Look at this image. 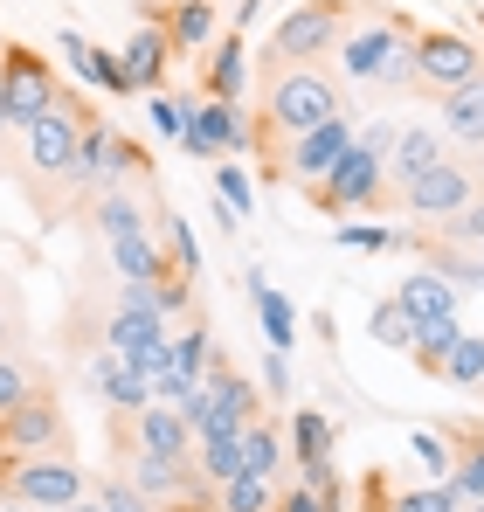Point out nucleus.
<instances>
[{
  "instance_id": "nucleus-1",
  "label": "nucleus",
  "mask_w": 484,
  "mask_h": 512,
  "mask_svg": "<svg viewBox=\"0 0 484 512\" xmlns=\"http://www.w3.org/2000/svg\"><path fill=\"white\" fill-rule=\"evenodd\" d=\"M339 77L367 90H415V35L388 14H367V21H346L339 28Z\"/></svg>"
},
{
  "instance_id": "nucleus-2",
  "label": "nucleus",
  "mask_w": 484,
  "mask_h": 512,
  "mask_svg": "<svg viewBox=\"0 0 484 512\" xmlns=\"http://www.w3.org/2000/svg\"><path fill=\"white\" fill-rule=\"evenodd\" d=\"M263 111H270V125L284 139H298V132H319L325 118H339L346 97H339V84L325 77L319 63H284L270 77V90H263Z\"/></svg>"
},
{
  "instance_id": "nucleus-3",
  "label": "nucleus",
  "mask_w": 484,
  "mask_h": 512,
  "mask_svg": "<svg viewBox=\"0 0 484 512\" xmlns=\"http://www.w3.org/2000/svg\"><path fill=\"white\" fill-rule=\"evenodd\" d=\"M63 450H70V429H63V409L42 388L0 416V457L21 464V457H63Z\"/></svg>"
},
{
  "instance_id": "nucleus-4",
  "label": "nucleus",
  "mask_w": 484,
  "mask_h": 512,
  "mask_svg": "<svg viewBox=\"0 0 484 512\" xmlns=\"http://www.w3.org/2000/svg\"><path fill=\"white\" fill-rule=\"evenodd\" d=\"M484 70V56H478V42L471 35H457V28H422L415 35V90H457V84H471Z\"/></svg>"
},
{
  "instance_id": "nucleus-5",
  "label": "nucleus",
  "mask_w": 484,
  "mask_h": 512,
  "mask_svg": "<svg viewBox=\"0 0 484 512\" xmlns=\"http://www.w3.org/2000/svg\"><path fill=\"white\" fill-rule=\"evenodd\" d=\"M56 97H63V90H56V77H49V63H42V56L0 49V132H7V125H28V118H42Z\"/></svg>"
},
{
  "instance_id": "nucleus-6",
  "label": "nucleus",
  "mask_w": 484,
  "mask_h": 512,
  "mask_svg": "<svg viewBox=\"0 0 484 512\" xmlns=\"http://www.w3.org/2000/svg\"><path fill=\"white\" fill-rule=\"evenodd\" d=\"M339 28H346V7L339 0H305L298 14H284V28H277V70L284 63H319L339 49Z\"/></svg>"
},
{
  "instance_id": "nucleus-7",
  "label": "nucleus",
  "mask_w": 484,
  "mask_h": 512,
  "mask_svg": "<svg viewBox=\"0 0 484 512\" xmlns=\"http://www.w3.org/2000/svg\"><path fill=\"white\" fill-rule=\"evenodd\" d=\"M471 194H478V180L464 160H436L429 173H415L408 187H395V201H402L408 215H422V222H450L457 208H471Z\"/></svg>"
},
{
  "instance_id": "nucleus-8",
  "label": "nucleus",
  "mask_w": 484,
  "mask_h": 512,
  "mask_svg": "<svg viewBox=\"0 0 484 512\" xmlns=\"http://www.w3.org/2000/svg\"><path fill=\"white\" fill-rule=\"evenodd\" d=\"M21 139H28V167L35 173H70V153H77V139H83L77 97H56L42 118L21 125Z\"/></svg>"
},
{
  "instance_id": "nucleus-9",
  "label": "nucleus",
  "mask_w": 484,
  "mask_h": 512,
  "mask_svg": "<svg viewBox=\"0 0 484 512\" xmlns=\"http://www.w3.org/2000/svg\"><path fill=\"white\" fill-rule=\"evenodd\" d=\"M7 499H21V506H70L83 499V471L70 457H21L14 471H7Z\"/></svg>"
},
{
  "instance_id": "nucleus-10",
  "label": "nucleus",
  "mask_w": 484,
  "mask_h": 512,
  "mask_svg": "<svg viewBox=\"0 0 484 512\" xmlns=\"http://www.w3.org/2000/svg\"><path fill=\"white\" fill-rule=\"evenodd\" d=\"M319 201L325 208H374V201H388V167L374 160V153H360V146H346L332 173L319 180Z\"/></svg>"
},
{
  "instance_id": "nucleus-11",
  "label": "nucleus",
  "mask_w": 484,
  "mask_h": 512,
  "mask_svg": "<svg viewBox=\"0 0 484 512\" xmlns=\"http://www.w3.org/2000/svg\"><path fill=\"white\" fill-rule=\"evenodd\" d=\"M346 146H353V118L339 111V118H325L319 132H298V139H291V153H284V173L312 187V180H325V173H332V160H339Z\"/></svg>"
},
{
  "instance_id": "nucleus-12",
  "label": "nucleus",
  "mask_w": 484,
  "mask_h": 512,
  "mask_svg": "<svg viewBox=\"0 0 484 512\" xmlns=\"http://www.w3.org/2000/svg\"><path fill=\"white\" fill-rule=\"evenodd\" d=\"M90 381H97V395H104V402H111L118 416H139V409L153 402V374H146L139 360L111 353V346H104V353L90 360Z\"/></svg>"
},
{
  "instance_id": "nucleus-13",
  "label": "nucleus",
  "mask_w": 484,
  "mask_h": 512,
  "mask_svg": "<svg viewBox=\"0 0 484 512\" xmlns=\"http://www.w3.org/2000/svg\"><path fill=\"white\" fill-rule=\"evenodd\" d=\"M166 319L160 312H111V326H104V346L111 353H125V360H139L146 374H160V360H166Z\"/></svg>"
},
{
  "instance_id": "nucleus-14",
  "label": "nucleus",
  "mask_w": 484,
  "mask_h": 512,
  "mask_svg": "<svg viewBox=\"0 0 484 512\" xmlns=\"http://www.w3.org/2000/svg\"><path fill=\"white\" fill-rule=\"evenodd\" d=\"M436 132L457 139L464 153H484V70L471 77V84H457V90L436 97Z\"/></svg>"
},
{
  "instance_id": "nucleus-15",
  "label": "nucleus",
  "mask_w": 484,
  "mask_h": 512,
  "mask_svg": "<svg viewBox=\"0 0 484 512\" xmlns=\"http://www.w3.org/2000/svg\"><path fill=\"white\" fill-rule=\"evenodd\" d=\"M166 56H173V42H166V28H139L125 49H118V77H125V97H153L166 77Z\"/></svg>"
},
{
  "instance_id": "nucleus-16",
  "label": "nucleus",
  "mask_w": 484,
  "mask_h": 512,
  "mask_svg": "<svg viewBox=\"0 0 484 512\" xmlns=\"http://www.w3.org/2000/svg\"><path fill=\"white\" fill-rule=\"evenodd\" d=\"M291 457H298V471H305L312 492L332 485V423H325L319 409H298L291 416Z\"/></svg>"
},
{
  "instance_id": "nucleus-17",
  "label": "nucleus",
  "mask_w": 484,
  "mask_h": 512,
  "mask_svg": "<svg viewBox=\"0 0 484 512\" xmlns=\"http://www.w3.org/2000/svg\"><path fill=\"white\" fill-rule=\"evenodd\" d=\"M436 160H443V132H436V125H402L381 167H388V187H408L415 173H429Z\"/></svg>"
},
{
  "instance_id": "nucleus-18",
  "label": "nucleus",
  "mask_w": 484,
  "mask_h": 512,
  "mask_svg": "<svg viewBox=\"0 0 484 512\" xmlns=\"http://www.w3.org/2000/svg\"><path fill=\"white\" fill-rule=\"evenodd\" d=\"M395 305H402L408 319H443V312H457V284H450L443 270L415 263V270L402 277V291H395Z\"/></svg>"
},
{
  "instance_id": "nucleus-19",
  "label": "nucleus",
  "mask_w": 484,
  "mask_h": 512,
  "mask_svg": "<svg viewBox=\"0 0 484 512\" xmlns=\"http://www.w3.org/2000/svg\"><path fill=\"white\" fill-rule=\"evenodd\" d=\"M132 450H153V457H194V429L180 423V409L146 402V409H139V436H132Z\"/></svg>"
},
{
  "instance_id": "nucleus-20",
  "label": "nucleus",
  "mask_w": 484,
  "mask_h": 512,
  "mask_svg": "<svg viewBox=\"0 0 484 512\" xmlns=\"http://www.w3.org/2000/svg\"><path fill=\"white\" fill-rule=\"evenodd\" d=\"M56 49L70 56V70H77L83 84H97L104 97H125V77H118V56H111V49H97V42H83L77 28H63V35H56Z\"/></svg>"
},
{
  "instance_id": "nucleus-21",
  "label": "nucleus",
  "mask_w": 484,
  "mask_h": 512,
  "mask_svg": "<svg viewBox=\"0 0 484 512\" xmlns=\"http://www.w3.org/2000/svg\"><path fill=\"white\" fill-rule=\"evenodd\" d=\"M194 478H201V471H194L187 457H153V450H139V457H132V485H139L153 506H160L166 492H187Z\"/></svg>"
},
{
  "instance_id": "nucleus-22",
  "label": "nucleus",
  "mask_w": 484,
  "mask_h": 512,
  "mask_svg": "<svg viewBox=\"0 0 484 512\" xmlns=\"http://www.w3.org/2000/svg\"><path fill=\"white\" fill-rule=\"evenodd\" d=\"M242 90H249V49H242V35H222L208 49V97H229L236 104Z\"/></svg>"
},
{
  "instance_id": "nucleus-23",
  "label": "nucleus",
  "mask_w": 484,
  "mask_h": 512,
  "mask_svg": "<svg viewBox=\"0 0 484 512\" xmlns=\"http://www.w3.org/2000/svg\"><path fill=\"white\" fill-rule=\"evenodd\" d=\"M166 42H173L180 56H194V49H208V42H215V0H173V21H166Z\"/></svg>"
},
{
  "instance_id": "nucleus-24",
  "label": "nucleus",
  "mask_w": 484,
  "mask_h": 512,
  "mask_svg": "<svg viewBox=\"0 0 484 512\" xmlns=\"http://www.w3.org/2000/svg\"><path fill=\"white\" fill-rule=\"evenodd\" d=\"M249 305L263 312V340L277 346V353H284V346L298 340V305H291L284 291H270L263 277H249Z\"/></svg>"
},
{
  "instance_id": "nucleus-25",
  "label": "nucleus",
  "mask_w": 484,
  "mask_h": 512,
  "mask_svg": "<svg viewBox=\"0 0 484 512\" xmlns=\"http://www.w3.org/2000/svg\"><path fill=\"white\" fill-rule=\"evenodd\" d=\"M111 263H118V277H166V256H160V243L146 236V229H132V236H111Z\"/></svg>"
},
{
  "instance_id": "nucleus-26",
  "label": "nucleus",
  "mask_w": 484,
  "mask_h": 512,
  "mask_svg": "<svg viewBox=\"0 0 484 512\" xmlns=\"http://www.w3.org/2000/svg\"><path fill=\"white\" fill-rule=\"evenodd\" d=\"M457 333H464V326H457V312H443V319H415V340H408V360H415L422 374H436Z\"/></svg>"
},
{
  "instance_id": "nucleus-27",
  "label": "nucleus",
  "mask_w": 484,
  "mask_h": 512,
  "mask_svg": "<svg viewBox=\"0 0 484 512\" xmlns=\"http://www.w3.org/2000/svg\"><path fill=\"white\" fill-rule=\"evenodd\" d=\"M236 450H242V471H256V478H277V464H284V443L270 423H242Z\"/></svg>"
},
{
  "instance_id": "nucleus-28",
  "label": "nucleus",
  "mask_w": 484,
  "mask_h": 512,
  "mask_svg": "<svg viewBox=\"0 0 484 512\" xmlns=\"http://www.w3.org/2000/svg\"><path fill=\"white\" fill-rule=\"evenodd\" d=\"M104 167H111V125H83V139H77V153H70V180H104Z\"/></svg>"
},
{
  "instance_id": "nucleus-29",
  "label": "nucleus",
  "mask_w": 484,
  "mask_h": 512,
  "mask_svg": "<svg viewBox=\"0 0 484 512\" xmlns=\"http://www.w3.org/2000/svg\"><path fill=\"white\" fill-rule=\"evenodd\" d=\"M436 374H443V381H457V388H484V340H478V333H457Z\"/></svg>"
},
{
  "instance_id": "nucleus-30",
  "label": "nucleus",
  "mask_w": 484,
  "mask_h": 512,
  "mask_svg": "<svg viewBox=\"0 0 484 512\" xmlns=\"http://www.w3.org/2000/svg\"><path fill=\"white\" fill-rule=\"evenodd\" d=\"M90 222H97V229H104V243H111V236H132V229H146V208H139L132 194H118V187H111V194H97Z\"/></svg>"
},
{
  "instance_id": "nucleus-31",
  "label": "nucleus",
  "mask_w": 484,
  "mask_h": 512,
  "mask_svg": "<svg viewBox=\"0 0 484 512\" xmlns=\"http://www.w3.org/2000/svg\"><path fill=\"white\" fill-rule=\"evenodd\" d=\"M160 236H166V270L173 277H201V243H194V229L180 222V215H160Z\"/></svg>"
},
{
  "instance_id": "nucleus-32",
  "label": "nucleus",
  "mask_w": 484,
  "mask_h": 512,
  "mask_svg": "<svg viewBox=\"0 0 484 512\" xmlns=\"http://www.w3.org/2000/svg\"><path fill=\"white\" fill-rule=\"evenodd\" d=\"M277 506V492H270V478H256V471H236L229 485H222V512H270Z\"/></svg>"
},
{
  "instance_id": "nucleus-33",
  "label": "nucleus",
  "mask_w": 484,
  "mask_h": 512,
  "mask_svg": "<svg viewBox=\"0 0 484 512\" xmlns=\"http://www.w3.org/2000/svg\"><path fill=\"white\" fill-rule=\"evenodd\" d=\"M194 450H201V464H194V471H208V478H215V485H229V478H236V471H242L236 429H229V436H201V443H194Z\"/></svg>"
},
{
  "instance_id": "nucleus-34",
  "label": "nucleus",
  "mask_w": 484,
  "mask_h": 512,
  "mask_svg": "<svg viewBox=\"0 0 484 512\" xmlns=\"http://www.w3.org/2000/svg\"><path fill=\"white\" fill-rule=\"evenodd\" d=\"M367 333H374L381 346H402V353H408V340H415V319H408L395 298H381V305L367 312Z\"/></svg>"
},
{
  "instance_id": "nucleus-35",
  "label": "nucleus",
  "mask_w": 484,
  "mask_h": 512,
  "mask_svg": "<svg viewBox=\"0 0 484 512\" xmlns=\"http://www.w3.org/2000/svg\"><path fill=\"white\" fill-rule=\"evenodd\" d=\"M215 194H222V208H229L236 222L256 215V187H249V173H242V167H215Z\"/></svg>"
},
{
  "instance_id": "nucleus-36",
  "label": "nucleus",
  "mask_w": 484,
  "mask_h": 512,
  "mask_svg": "<svg viewBox=\"0 0 484 512\" xmlns=\"http://www.w3.org/2000/svg\"><path fill=\"white\" fill-rule=\"evenodd\" d=\"M457 499H484V443H464V457L450 464V478H443Z\"/></svg>"
},
{
  "instance_id": "nucleus-37",
  "label": "nucleus",
  "mask_w": 484,
  "mask_h": 512,
  "mask_svg": "<svg viewBox=\"0 0 484 512\" xmlns=\"http://www.w3.org/2000/svg\"><path fill=\"white\" fill-rule=\"evenodd\" d=\"M436 229H443L457 250H478V243H484V194H471V208H457V215L436 222Z\"/></svg>"
},
{
  "instance_id": "nucleus-38",
  "label": "nucleus",
  "mask_w": 484,
  "mask_h": 512,
  "mask_svg": "<svg viewBox=\"0 0 484 512\" xmlns=\"http://www.w3.org/2000/svg\"><path fill=\"white\" fill-rule=\"evenodd\" d=\"M464 499L450 492V485H408L402 499H395V512H457Z\"/></svg>"
},
{
  "instance_id": "nucleus-39",
  "label": "nucleus",
  "mask_w": 484,
  "mask_h": 512,
  "mask_svg": "<svg viewBox=\"0 0 484 512\" xmlns=\"http://www.w3.org/2000/svg\"><path fill=\"white\" fill-rule=\"evenodd\" d=\"M28 395H35V374H28L21 360H7V353H0V416H7L14 402H28Z\"/></svg>"
},
{
  "instance_id": "nucleus-40",
  "label": "nucleus",
  "mask_w": 484,
  "mask_h": 512,
  "mask_svg": "<svg viewBox=\"0 0 484 512\" xmlns=\"http://www.w3.org/2000/svg\"><path fill=\"white\" fill-rule=\"evenodd\" d=\"M395 243H408V236L374 229V222H346V229H339V250H395Z\"/></svg>"
},
{
  "instance_id": "nucleus-41",
  "label": "nucleus",
  "mask_w": 484,
  "mask_h": 512,
  "mask_svg": "<svg viewBox=\"0 0 484 512\" xmlns=\"http://www.w3.org/2000/svg\"><path fill=\"white\" fill-rule=\"evenodd\" d=\"M97 506H104V512H160L139 485H118V478H111V485H97Z\"/></svg>"
},
{
  "instance_id": "nucleus-42",
  "label": "nucleus",
  "mask_w": 484,
  "mask_h": 512,
  "mask_svg": "<svg viewBox=\"0 0 484 512\" xmlns=\"http://www.w3.org/2000/svg\"><path fill=\"white\" fill-rule=\"evenodd\" d=\"M146 111H153V125H160L166 139H180V118H187V104H180V97H166V90H153V104H146Z\"/></svg>"
},
{
  "instance_id": "nucleus-43",
  "label": "nucleus",
  "mask_w": 484,
  "mask_h": 512,
  "mask_svg": "<svg viewBox=\"0 0 484 512\" xmlns=\"http://www.w3.org/2000/svg\"><path fill=\"white\" fill-rule=\"evenodd\" d=\"M395 132H402V125H388V118H374L367 132H353V146H360V153H374V160H388V146H395Z\"/></svg>"
},
{
  "instance_id": "nucleus-44",
  "label": "nucleus",
  "mask_w": 484,
  "mask_h": 512,
  "mask_svg": "<svg viewBox=\"0 0 484 512\" xmlns=\"http://www.w3.org/2000/svg\"><path fill=\"white\" fill-rule=\"evenodd\" d=\"M263 395H291V360L270 346V360H263Z\"/></svg>"
},
{
  "instance_id": "nucleus-45",
  "label": "nucleus",
  "mask_w": 484,
  "mask_h": 512,
  "mask_svg": "<svg viewBox=\"0 0 484 512\" xmlns=\"http://www.w3.org/2000/svg\"><path fill=\"white\" fill-rule=\"evenodd\" d=\"M139 167H146V160H139V146L111 132V167H104V173H139Z\"/></svg>"
},
{
  "instance_id": "nucleus-46",
  "label": "nucleus",
  "mask_w": 484,
  "mask_h": 512,
  "mask_svg": "<svg viewBox=\"0 0 484 512\" xmlns=\"http://www.w3.org/2000/svg\"><path fill=\"white\" fill-rule=\"evenodd\" d=\"M277 506H284V512H325V492H312V485H298V492H284Z\"/></svg>"
},
{
  "instance_id": "nucleus-47",
  "label": "nucleus",
  "mask_w": 484,
  "mask_h": 512,
  "mask_svg": "<svg viewBox=\"0 0 484 512\" xmlns=\"http://www.w3.org/2000/svg\"><path fill=\"white\" fill-rule=\"evenodd\" d=\"M63 512H104V506H97V499H70Z\"/></svg>"
},
{
  "instance_id": "nucleus-48",
  "label": "nucleus",
  "mask_w": 484,
  "mask_h": 512,
  "mask_svg": "<svg viewBox=\"0 0 484 512\" xmlns=\"http://www.w3.org/2000/svg\"><path fill=\"white\" fill-rule=\"evenodd\" d=\"M7 333H14V319H7V305H0V346H7Z\"/></svg>"
},
{
  "instance_id": "nucleus-49",
  "label": "nucleus",
  "mask_w": 484,
  "mask_h": 512,
  "mask_svg": "<svg viewBox=\"0 0 484 512\" xmlns=\"http://www.w3.org/2000/svg\"><path fill=\"white\" fill-rule=\"evenodd\" d=\"M0 512H35V506H0Z\"/></svg>"
},
{
  "instance_id": "nucleus-50",
  "label": "nucleus",
  "mask_w": 484,
  "mask_h": 512,
  "mask_svg": "<svg viewBox=\"0 0 484 512\" xmlns=\"http://www.w3.org/2000/svg\"><path fill=\"white\" fill-rule=\"evenodd\" d=\"M0 49H7V35H0Z\"/></svg>"
},
{
  "instance_id": "nucleus-51",
  "label": "nucleus",
  "mask_w": 484,
  "mask_h": 512,
  "mask_svg": "<svg viewBox=\"0 0 484 512\" xmlns=\"http://www.w3.org/2000/svg\"><path fill=\"white\" fill-rule=\"evenodd\" d=\"M464 7H478V0H464Z\"/></svg>"
},
{
  "instance_id": "nucleus-52",
  "label": "nucleus",
  "mask_w": 484,
  "mask_h": 512,
  "mask_svg": "<svg viewBox=\"0 0 484 512\" xmlns=\"http://www.w3.org/2000/svg\"><path fill=\"white\" fill-rule=\"evenodd\" d=\"M478 28H484V14H478Z\"/></svg>"
},
{
  "instance_id": "nucleus-53",
  "label": "nucleus",
  "mask_w": 484,
  "mask_h": 512,
  "mask_svg": "<svg viewBox=\"0 0 484 512\" xmlns=\"http://www.w3.org/2000/svg\"><path fill=\"white\" fill-rule=\"evenodd\" d=\"M478 256H484V243H478Z\"/></svg>"
},
{
  "instance_id": "nucleus-54",
  "label": "nucleus",
  "mask_w": 484,
  "mask_h": 512,
  "mask_svg": "<svg viewBox=\"0 0 484 512\" xmlns=\"http://www.w3.org/2000/svg\"><path fill=\"white\" fill-rule=\"evenodd\" d=\"M478 512H484V506H478Z\"/></svg>"
}]
</instances>
